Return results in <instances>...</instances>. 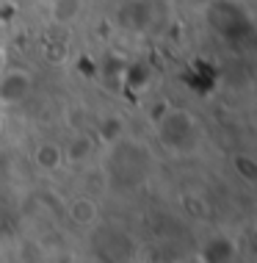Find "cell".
Wrapping results in <instances>:
<instances>
[{
    "label": "cell",
    "mask_w": 257,
    "mask_h": 263,
    "mask_svg": "<svg viewBox=\"0 0 257 263\" xmlns=\"http://www.w3.org/2000/svg\"><path fill=\"white\" fill-rule=\"evenodd\" d=\"M33 163L39 169H45V172H53V169H58L64 163V150L58 144H53V141H45V144H39L33 150Z\"/></svg>",
    "instance_id": "cell-4"
},
{
    "label": "cell",
    "mask_w": 257,
    "mask_h": 263,
    "mask_svg": "<svg viewBox=\"0 0 257 263\" xmlns=\"http://www.w3.org/2000/svg\"><path fill=\"white\" fill-rule=\"evenodd\" d=\"M199 136H202V133H199V125H196V119L191 117L188 111L171 108V111L163 114V119L158 122V139H161V144L166 147L169 153H174V155L196 150Z\"/></svg>",
    "instance_id": "cell-1"
},
{
    "label": "cell",
    "mask_w": 257,
    "mask_h": 263,
    "mask_svg": "<svg viewBox=\"0 0 257 263\" xmlns=\"http://www.w3.org/2000/svg\"><path fill=\"white\" fill-rule=\"evenodd\" d=\"M0 130H3V122H0Z\"/></svg>",
    "instance_id": "cell-7"
},
{
    "label": "cell",
    "mask_w": 257,
    "mask_h": 263,
    "mask_svg": "<svg viewBox=\"0 0 257 263\" xmlns=\"http://www.w3.org/2000/svg\"><path fill=\"white\" fill-rule=\"evenodd\" d=\"M33 86H36V81H33V75L28 69H19V67L3 69L0 72V105L3 108L23 105L33 95Z\"/></svg>",
    "instance_id": "cell-3"
},
{
    "label": "cell",
    "mask_w": 257,
    "mask_h": 263,
    "mask_svg": "<svg viewBox=\"0 0 257 263\" xmlns=\"http://www.w3.org/2000/svg\"><path fill=\"white\" fill-rule=\"evenodd\" d=\"M55 17L58 20H69V17H75L77 14V3L75 0H55Z\"/></svg>",
    "instance_id": "cell-6"
},
{
    "label": "cell",
    "mask_w": 257,
    "mask_h": 263,
    "mask_svg": "<svg viewBox=\"0 0 257 263\" xmlns=\"http://www.w3.org/2000/svg\"><path fill=\"white\" fill-rule=\"evenodd\" d=\"M111 175L119 177L125 189L141 186L149 175V153L139 141H119L111 153Z\"/></svg>",
    "instance_id": "cell-2"
},
{
    "label": "cell",
    "mask_w": 257,
    "mask_h": 263,
    "mask_svg": "<svg viewBox=\"0 0 257 263\" xmlns=\"http://www.w3.org/2000/svg\"><path fill=\"white\" fill-rule=\"evenodd\" d=\"M69 219L77 224H94L97 222V205L89 200V197H77L69 205Z\"/></svg>",
    "instance_id": "cell-5"
}]
</instances>
